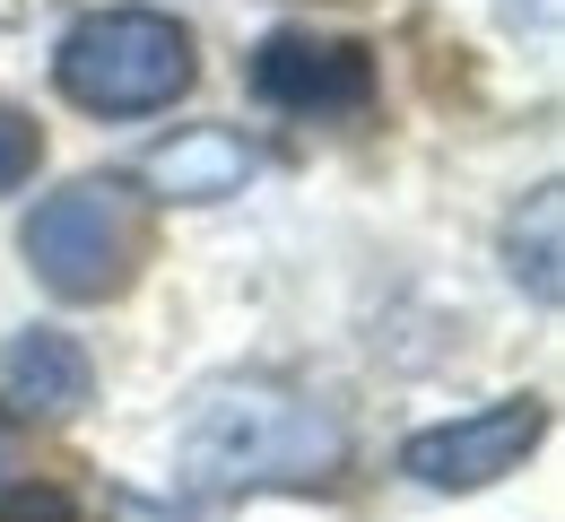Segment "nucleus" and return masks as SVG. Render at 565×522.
Masks as SVG:
<instances>
[{"mask_svg":"<svg viewBox=\"0 0 565 522\" xmlns=\"http://www.w3.org/2000/svg\"><path fill=\"white\" fill-rule=\"evenodd\" d=\"M340 418L287 383H210L183 418V488L192 497H253V488H322L340 470Z\"/></svg>","mask_w":565,"mask_h":522,"instance_id":"1","label":"nucleus"},{"mask_svg":"<svg viewBox=\"0 0 565 522\" xmlns=\"http://www.w3.org/2000/svg\"><path fill=\"white\" fill-rule=\"evenodd\" d=\"M140 253H148V219L131 201V183H114V174H78L26 219V262L62 305L122 297L140 279Z\"/></svg>","mask_w":565,"mask_h":522,"instance_id":"2","label":"nucleus"},{"mask_svg":"<svg viewBox=\"0 0 565 522\" xmlns=\"http://www.w3.org/2000/svg\"><path fill=\"white\" fill-rule=\"evenodd\" d=\"M53 78L87 114H157L192 87V35L166 9H96L62 35Z\"/></svg>","mask_w":565,"mask_h":522,"instance_id":"3","label":"nucleus"},{"mask_svg":"<svg viewBox=\"0 0 565 522\" xmlns=\"http://www.w3.org/2000/svg\"><path fill=\"white\" fill-rule=\"evenodd\" d=\"M540 427H548V409L540 401H495L479 418H452V427H426L401 445V470L418 479V488H495L504 470H522V452L540 445Z\"/></svg>","mask_w":565,"mask_h":522,"instance_id":"4","label":"nucleus"},{"mask_svg":"<svg viewBox=\"0 0 565 522\" xmlns=\"http://www.w3.org/2000/svg\"><path fill=\"white\" fill-rule=\"evenodd\" d=\"M253 87H262V105H279V114H356L365 96H374V62L340 44V35H305V26H279L262 53H253Z\"/></svg>","mask_w":565,"mask_h":522,"instance_id":"5","label":"nucleus"},{"mask_svg":"<svg viewBox=\"0 0 565 522\" xmlns=\"http://www.w3.org/2000/svg\"><path fill=\"white\" fill-rule=\"evenodd\" d=\"M262 174V149L244 140V131H226V122H192V131H174V140H157L140 157V183L157 201H226V192H244Z\"/></svg>","mask_w":565,"mask_h":522,"instance_id":"6","label":"nucleus"},{"mask_svg":"<svg viewBox=\"0 0 565 522\" xmlns=\"http://www.w3.org/2000/svg\"><path fill=\"white\" fill-rule=\"evenodd\" d=\"M0 401L18 418H71L87 401V349L62 331H18L0 349Z\"/></svg>","mask_w":565,"mask_h":522,"instance_id":"7","label":"nucleus"},{"mask_svg":"<svg viewBox=\"0 0 565 522\" xmlns=\"http://www.w3.org/2000/svg\"><path fill=\"white\" fill-rule=\"evenodd\" d=\"M35 149H44V140H35V122L0 96V192H18V183L35 174Z\"/></svg>","mask_w":565,"mask_h":522,"instance_id":"8","label":"nucleus"},{"mask_svg":"<svg viewBox=\"0 0 565 522\" xmlns=\"http://www.w3.org/2000/svg\"><path fill=\"white\" fill-rule=\"evenodd\" d=\"M531 297H557V192L531 210Z\"/></svg>","mask_w":565,"mask_h":522,"instance_id":"9","label":"nucleus"},{"mask_svg":"<svg viewBox=\"0 0 565 522\" xmlns=\"http://www.w3.org/2000/svg\"><path fill=\"white\" fill-rule=\"evenodd\" d=\"M0 522H78L62 488H0Z\"/></svg>","mask_w":565,"mask_h":522,"instance_id":"10","label":"nucleus"},{"mask_svg":"<svg viewBox=\"0 0 565 522\" xmlns=\"http://www.w3.org/2000/svg\"><path fill=\"white\" fill-rule=\"evenodd\" d=\"M0 470H9V427H0Z\"/></svg>","mask_w":565,"mask_h":522,"instance_id":"11","label":"nucleus"}]
</instances>
